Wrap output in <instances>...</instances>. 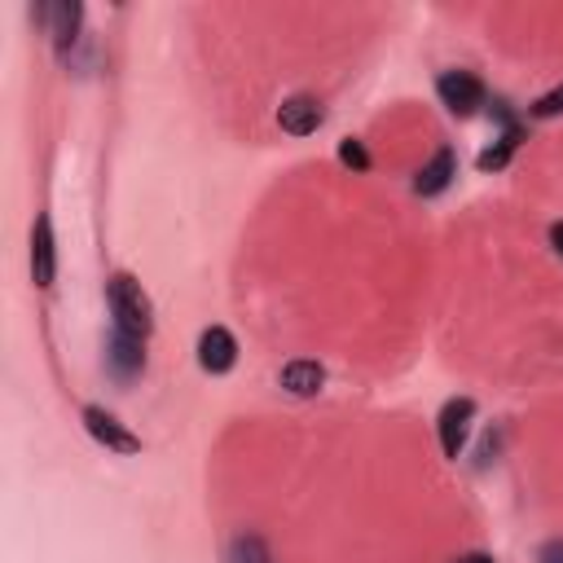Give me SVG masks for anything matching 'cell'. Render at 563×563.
<instances>
[{"label": "cell", "mask_w": 563, "mask_h": 563, "mask_svg": "<svg viewBox=\"0 0 563 563\" xmlns=\"http://www.w3.org/2000/svg\"><path fill=\"white\" fill-rule=\"evenodd\" d=\"M532 114H537V119H554V114H563V84L550 88L545 97H537V101H532Z\"/></svg>", "instance_id": "cell-14"}, {"label": "cell", "mask_w": 563, "mask_h": 563, "mask_svg": "<svg viewBox=\"0 0 563 563\" xmlns=\"http://www.w3.org/2000/svg\"><path fill=\"white\" fill-rule=\"evenodd\" d=\"M471 418H475V400H466V396H453V400L440 409L435 427H440V449H444V457H457V453H462L466 431H471Z\"/></svg>", "instance_id": "cell-3"}, {"label": "cell", "mask_w": 563, "mask_h": 563, "mask_svg": "<svg viewBox=\"0 0 563 563\" xmlns=\"http://www.w3.org/2000/svg\"><path fill=\"white\" fill-rule=\"evenodd\" d=\"M453 176H457V154L444 145V150L431 154V163L418 167V176H413V194L435 198V194H444V189L453 185Z\"/></svg>", "instance_id": "cell-7"}, {"label": "cell", "mask_w": 563, "mask_h": 563, "mask_svg": "<svg viewBox=\"0 0 563 563\" xmlns=\"http://www.w3.org/2000/svg\"><path fill=\"white\" fill-rule=\"evenodd\" d=\"M229 563H273V554H268L264 537H238L229 545Z\"/></svg>", "instance_id": "cell-12"}, {"label": "cell", "mask_w": 563, "mask_h": 563, "mask_svg": "<svg viewBox=\"0 0 563 563\" xmlns=\"http://www.w3.org/2000/svg\"><path fill=\"white\" fill-rule=\"evenodd\" d=\"M435 92H440L444 110H449V114H457V119L475 114V110H479V101H484V84H479L471 70H444V75L435 79Z\"/></svg>", "instance_id": "cell-2"}, {"label": "cell", "mask_w": 563, "mask_h": 563, "mask_svg": "<svg viewBox=\"0 0 563 563\" xmlns=\"http://www.w3.org/2000/svg\"><path fill=\"white\" fill-rule=\"evenodd\" d=\"M550 242H554V251L563 255V220H559V224H550Z\"/></svg>", "instance_id": "cell-17"}, {"label": "cell", "mask_w": 563, "mask_h": 563, "mask_svg": "<svg viewBox=\"0 0 563 563\" xmlns=\"http://www.w3.org/2000/svg\"><path fill=\"white\" fill-rule=\"evenodd\" d=\"M321 383H325V369L317 365V361H286L282 365V387L290 391V396H317L321 391Z\"/></svg>", "instance_id": "cell-11"}, {"label": "cell", "mask_w": 563, "mask_h": 563, "mask_svg": "<svg viewBox=\"0 0 563 563\" xmlns=\"http://www.w3.org/2000/svg\"><path fill=\"white\" fill-rule=\"evenodd\" d=\"M106 299H110L114 330L145 343L150 330H154V308H150V295L141 290V282H136L132 273H114V277L106 282Z\"/></svg>", "instance_id": "cell-1"}, {"label": "cell", "mask_w": 563, "mask_h": 563, "mask_svg": "<svg viewBox=\"0 0 563 563\" xmlns=\"http://www.w3.org/2000/svg\"><path fill=\"white\" fill-rule=\"evenodd\" d=\"M457 563H493V554H479V550H475V554H462Z\"/></svg>", "instance_id": "cell-18"}, {"label": "cell", "mask_w": 563, "mask_h": 563, "mask_svg": "<svg viewBox=\"0 0 563 563\" xmlns=\"http://www.w3.org/2000/svg\"><path fill=\"white\" fill-rule=\"evenodd\" d=\"M537 563H563V541H545Z\"/></svg>", "instance_id": "cell-16"}, {"label": "cell", "mask_w": 563, "mask_h": 563, "mask_svg": "<svg viewBox=\"0 0 563 563\" xmlns=\"http://www.w3.org/2000/svg\"><path fill=\"white\" fill-rule=\"evenodd\" d=\"M321 119H325V110H321V101L308 97V92H299V97H290V101L277 106V123H282V132H290V136H308V132H317Z\"/></svg>", "instance_id": "cell-5"}, {"label": "cell", "mask_w": 563, "mask_h": 563, "mask_svg": "<svg viewBox=\"0 0 563 563\" xmlns=\"http://www.w3.org/2000/svg\"><path fill=\"white\" fill-rule=\"evenodd\" d=\"M515 145H519V132H515V128H506V136H501L493 150H484V154H479V172H497V167H506V158L515 154Z\"/></svg>", "instance_id": "cell-13"}, {"label": "cell", "mask_w": 563, "mask_h": 563, "mask_svg": "<svg viewBox=\"0 0 563 563\" xmlns=\"http://www.w3.org/2000/svg\"><path fill=\"white\" fill-rule=\"evenodd\" d=\"M40 18L48 22L57 53L66 57V53H70V44H75V35H79V18H84V4H79V0H57V4L40 9Z\"/></svg>", "instance_id": "cell-9"}, {"label": "cell", "mask_w": 563, "mask_h": 563, "mask_svg": "<svg viewBox=\"0 0 563 563\" xmlns=\"http://www.w3.org/2000/svg\"><path fill=\"white\" fill-rule=\"evenodd\" d=\"M233 361H238V343H233V334H229L224 325L202 330V339H198V365H202L207 374H229Z\"/></svg>", "instance_id": "cell-6"}, {"label": "cell", "mask_w": 563, "mask_h": 563, "mask_svg": "<svg viewBox=\"0 0 563 563\" xmlns=\"http://www.w3.org/2000/svg\"><path fill=\"white\" fill-rule=\"evenodd\" d=\"M106 365H110V374L114 378H136L141 374V365H145V343L141 339H132V334H110V347H106Z\"/></svg>", "instance_id": "cell-10"}, {"label": "cell", "mask_w": 563, "mask_h": 563, "mask_svg": "<svg viewBox=\"0 0 563 563\" xmlns=\"http://www.w3.org/2000/svg\"><path fill=\"white\" fill-rule=\"evenodd\" d=\"M53 273H57L53 224H48V216H40L35 229H31V282H35V286H53Z\"/></svg>", "instance_id": "cell-8"}, {"label": "cell", "mask_w": 563, "mask_h": 563, "mask_svg": "<svg viewBox=\"0 0 563 563\" xmlns=\"http://www.w3.org/2000/svg\"><path fill=\"white\" fill-rule=\"evenodd\" d=\"M339 158H343L347 167H356V172H365V167H369L365 145H361V141H352V136H347V141H339Z\"/></svg>", "instance_id": "cell-15"}, {"label": "cell", "mask_w": 563, "mask_h": 563, "mask_svg": "<svg viewBox=\"0 0 563 563\" xmlns=\"http://www.w3.org/2000/svg\"><path fill=\"white\" fill-rule=\"evenodd\" d=\"M84 427H88V435H92L97 444H106V449H114V453H136V449H141V440H136L114 413H106L101 405H88V409H84Z\"/></svg>", "instance_id": "cell-4"}]
</instances>
